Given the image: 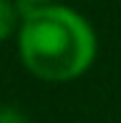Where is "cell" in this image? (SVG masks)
<instances>
[{
  "instance_id": "obj_3",
  "label": "cell",
  "mask_w": 121,
  "mask_h": 123,
  "mask_svg": "<svg viewBox=\"0 0 121 123\" xmlns=\"http://www.w3.org/2000/svg\"><path fill=\"white\" fill-rule=\"evenodd\" d=\"M0 123H32V121L16 105H0Z\"/></svg>"
},
{
  "instance_id": "obj_2",
  "label": "cell",
  "mask_w": 121,
  "mask_h": 123,
  "mask_svg": "<svg viewBox=\"0 0 121 123\" xmlns=\"http://www.w3.org/2000/svg\"><path fill=\"white\" fill-rule=\"evenodd\" d=\"M16 26V5L11 0H0V42L11 37Z\"/></svg>"
},
{
  "instance_id": "obj_4",
  "label": "cell",
  "mask_w": 121,
  "mask_h": 123,
  "mask_svg": "<svg viewBox=\"0 0 121 123\" xmlns=\"http://www.w3.org/2000/svg\"><path fill=\"white\" fill-rule=\"evenodd\" d=\"M16 3H19L21 13H26V11H34V8H42V5H53V0H16Z\"/></svg>"
},
{
  "instance_id": "obj_1",
  "label": "cell",
  "mask_w": 121,
  "mask_h": 123,
  "mask_svg": "<svg viewBox=\"0 0 121 123\" xmlns=\"http://www.w3.org/2000/svg\"><path fill=\"white\" fill-rule=\"evenodd\" d=\"M19 55L42 81L79 79L97 55V37L84 16L66 5L26 11L19 29Z\"/></svg>"
}]
</instances>
